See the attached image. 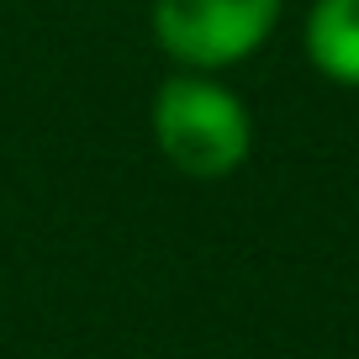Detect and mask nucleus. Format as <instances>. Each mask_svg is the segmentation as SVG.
<instances>
[{"instance_id":"nucleus-1","label":"nucleus","mask_w":359,"mask_h":359,"mask_svg":"<svg viewBox=\"0 0 359 359\" xmlns=\"http://www.w3.org/2000/svg\"><path fill=\"white\" fill-rule=\"evenodd\" d=\"M154 137L175 169L196 180H222L254 148L248 111L227 85L206 74H175L154 95Z\"/></svg>"},{"instance_id":"nucleus-2","label":"nucleus","mask_w":359,"mask_h":359,"mask_svg":"<svg viewBox=\"0 0 359 359\" xmlns=\"http://www.w3.org/2000/svg\"><path fill=\"white\" fill-rule=\"evenodd\" d=\"M285 0H154V37L175 64L227 69L248 58L280 22Z\"/></svg>"},{"instance_id":"nucleus-3","label":"nucleus","mask_w":359,"mask_h":359,"mask_svg":"<svg viewBox=\"0 0 359 359\" xmlns=\"http://www.w3.org/2000/svg\"><path fill=\"white\" fill-rule=\"evenodd\" d=\"M306 58L333 85L359 90V0H312V11H306Z\"/></svg>"}]
</instances>
